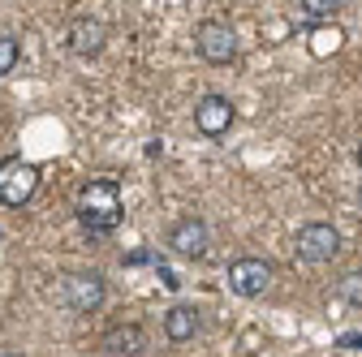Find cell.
Wrapping results in <instances>:
<instances>
[{
    "label": "cell",
    "instance_id": "6da1fadb",
    "mask_svg": "<svg viewBox=\"0 0 362 357\" xmlns=\"http://www.w3.org/2000/svg\"><path fill=\"white\" fill-rule=\"evenodd\" d=\"M74 211H78V224H82L86 237H112L121 229V215H125L121 186L112 181V176H90V181L78 190Z\"/></svg>",
    "mask_w": 362,
    "mask_h": 357
},
{
    "label": "cell",
    "instance_id": "7a4b0ae2",
    "mask_svg": "<svg viewBox=\"0 0 362 357\" xmlns=\"http://www.w3.org/2000/svg\"><path fill=\"white\" fill-rule=\"evenodd\" d=\"M39 190V168L22 155H5L0 159V202L5 207H26Z\"/></svg>",
    "mask_w": 362,
    "mask_h": 357
},
{
    "label": "cell",
    "instance_id": "3957f363",
    "mask_svg": "<svg viewBox=\"0 0 362 357\" xmlns=\"http://www.w3.org/2000/svg\"><path fill=\"white\" fill-rule=\"evenodd\" d=\"M194 52L207 65H233L238 61V35L224 26V22H203L194 30Z\"/></svg>",
    "mask_w": 362,
    "mask_h": 357
},
{
    "label": "cell",
    "instance_id": "277c9868",
    "mask_svg": "<svg viewBox=\"0 0 362 357\" xmlns=\"http://www.w3.org/2000/svg\"><path fill=\"white\" fill-rule=\"evenodd\" d=\"M61 297H65L69 310H78V315H95V310L104 305V297H108V289H104L100 272H74L61 284Z\"/></svg>",
    "mask_w": 362,
    "mask_h": 357
},
{
    "label": "cell",
    "instance_id": "5b68a950",
    "mask_svg": "<svg viewBox=\"0 0 362 357\" xmlns=\"http://www.w3.org/2000/svg\"><path fill=\"white\" fill-rule=\"evenodd\" d=\"M293 250H298L302 262H332L337 250H341V233L332 224H302Z\"/></svg>",
    "mask_w": 362,
    "mask_h": 357
},
{
    "label": "cell",
    "instance_id": "8992f818",
    "mask_svg": "<svg viewBox=\"0 0 362 357\" xmlns=\"http://www.w3.org/2000/svg\"><path fill=\"white\" fill-rule=\"evenodd\" d=\"M233 116H238V108H233L229 95H203L194 104V129L203 138H224V133L233 129Z\"/></svg>",
    "mask_w": 362,
    "mask_h": 357
},
{
    "label": "cell",
    "instance_id": "52a82bcc",
    "mask_svg": "<svg viewBox=\"0 0 362 357\" xmlns=\"http://www.w3.org/2000/svg\"><path fill=\"white\" fill-rule=\"evenodd\" d=\"M177 258H203L207 246H211V233L199 215H186V219H177V224L168 229V241H164Z\"/></svg>",
    "mask_w": 362,
    "mask_h": 357
},
{
    "label": "cell",
    "instance_id": "ba28073f",
    "mask_svg": "<svg viewBox=\"0 0 362 357\" xmlns=\"http://www.w3.org/2000/svg\"><path fill=\"white\" fill-rule=\"evenodd\" d=\"M229 289L238 297H263L272 289V267L263 258H233L229 262Z\"/></svg>",
    "mask_w": 362,
    "mask_h": 357
},
{
    "label": "cell",
    "instance_id": "9c48e42d",
    "mask_svg": "<svg viewBox=\"0 0 362 357\" xmlns=\"http://www.w3.org/2000/svg\"><path fill=\"white\" fill-rule=\"evenodd\" d=\"M104 39H108V30H104V22H95V18H74V22H69V30H65L69 52H74V56H82V61L100 56V52H104Z\"/></svg>",
    "mask_w": 362,
    "mask_h": 357
},
{
    "label": "cell",
    "instance_id": "30bf717a",
    "mask_svg": "<svg viewBox=\"0 0 362 357\" xmlns=\"http://www.w3.org/2000/svg\"><path fill=\"white\" fill-rule=\"evenodd\" d=\"M199 327H203V319H199V310H194V305H173V310H164V336H168L173 344L194 340Z\"/></svg>",
    "mask_w": 362,
    "mask_h": 357
},
{
    "label": "cell",
    "instance_id": "8fae6325",
    "mask_svg": "<svg viewBox=\"0 0 362 357\" xmlns=\"http://www.w3.org/2000/svg\"><path fill=\"white\" fill-rule=\"evenodd\" d=\"M100 353H147V332L139 323H121V327L104 332Z\"/></svg>",
    "mask_w": 362,
    "mask_h": 357
},
{
    "label": "cell",
    "instance_id": "7c38bea8",
    "mask_svg": "<svg viewBox=\"0 0 362 357\" xmlns=\"http://www.w3.org/2000/svg\"><path fill=\"white\" fill-rule=\"evenodd\" d=\"M341 43H345V35H341L337 26H324V22H320V26L310 30V56H315V61H328V56L341 52Z\"/></svg>",
    "mask_w": 362,
    "mask_h": 357
},
{
    "label": "cell",
    "instance_id": "4fadbf2b",
    "mask_svg": "<svg viewBox=\"0 0 362 357\" xmlns=\"http://www.w3.org/2000/svg\"><path fill=\"white\" fill-rule=\"evenodd\" d=\"M332 293H337V301H349L354 310H362V272H349V276H341Z\"/></svg>",
    "mask_w": 362,
    "mask_h": 357
},
{
    "label": "cell",
    "instance_id": "5bb4252c",
    "mask_svg": "<svg viewBox=\"0 0 362 357\" xmlns=\"http://www.w3.org/2000/svg\"><path fill=\"white\" fill-rule=\"evenodd\" d=\"M22 61V43L13 35H0V78H9Z\"/></svg>",
    "mask_w": 362,
    "mask_h": 357
},
{
    "label": "cell",
    "instance_id": "9a60e30c",
    "mask_svg": "<svg viewBox=\"0 0 362 357\" xmlns=\"http://www.w3.org/2000/svg\"><path fill=\"white\" fill-rule=\"evenodd\" d=\"M298 9H302L310 22H328V18L341 9V0H298Z\"/></svg>",
    "mask_w": 362,
    "mask_h": 357
},
{
    "label": "cell",
    "instance_id": "2e32d148",
    "mask_svg": "<svg viewBox=\"0 0 362 357\" xmlns=\"http://www.w3.org/2000/svg\"><path fill=\"white\" fill-rule=\"evenodd\" d=\"M337 353H362V332H345L337 340Z\"/></svg>",
    "mask_w": 362,
    "mask_h": 357
},
{
    "label": "cell",
    "instance_id": "e0dca14e",
    "mask_svg": "<svg viewBox=\"0 0 362 357\" xmlns=\"http://www.w3.org/2000/svg\"><path fill=\"white\" fill-rule=\"evenodd\" d=\"M156 272H160V280H164V289H181V280H177V276L168 272V267H164V262H156Z\"/></svg>",
    "mask_w": 362,
    "mask_h": 357
},
{
    "label": "cell",
    "instance_id": "ac0fdd59",
    "mask_svg": "<svg viewBox=\"0 0 362 357\" xmlns=\"http://www.w3.org/2000/svg\"><path fill=\"white\" fill-rule=\"evenodd\" d=\"M358 168H362V143H358Z\"/></svg>",
    "mask_w": 362,
    "mask_h": 357
}]
</instances>
